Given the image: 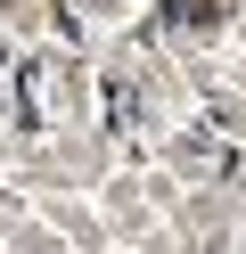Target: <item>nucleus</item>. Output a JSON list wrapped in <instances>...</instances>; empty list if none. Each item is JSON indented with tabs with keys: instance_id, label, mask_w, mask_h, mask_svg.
<instances>
[{
	"instance_id": "2",
	"label": "nucleus",
	"mask_w": 246,
	"mask_h": 254,
	"mask_svg": "<svg viewBox=\"0 0 246 254\" xmlns=\"http://www.w3.org/2000/svg\"><path fill=\"white\" fill-rule=\"evenodd\" d=\"M0 58H8V50H0Z\"/></svg>"
},
{
	"instance_id": "1",
	"label": "nucleus",
	"mask_w": 246,
	"mask_h": 254,
	"mask_svg": "<svg viewBox=\"0 0 246 254\" xmlns=\"http://www.w3.org/2000/svg\"><path fill=\"white\" fill-rule=\"evenodd\" d=\"M25 115H33V123L49 115V66H25Z\"/></svg>"
}]
</instances>
